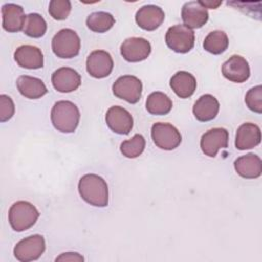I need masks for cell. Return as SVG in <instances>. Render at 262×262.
I'll use <instances>...</instances> for the list:
<instances>
[{
	"instance_id": "6da1fadb",
	"label": "cell",
	"mask_w": 262,
	"mask_h": 262,
	"mask_svg": "<svg viewBox=\"0 0 262 262\" xmlns=\"http://www.w3.org/2000/svg\"><path fill=\"white\" fill-rule=\"evenodd\" d=\"M81 198L94 207H106L108 204V187L105 180L96 174H85L78 183Z\"/></svg>"
},
{
	"instance_id": "7a4b0ae2",
	"label": "cell",
	"mask_w": 262,
	"mask_h": 262,
	"mask_svg": "<svg viewBox=\"0 0 262 262\" xmlns=\"http://www.w3.org/2000/svg\"><path fill=\"white\" fill-rule=\"evenodd\" d=\"M53 127L62 133L74 132L80 121L78 106L69 100H59L54 103L50 114Z\"/></svg>"
},
{
	"instance_id": "3957f363",
	"label": "cell",
	"mask_w": 262,
	"mask_h": 262,
	"mask_svg": "<svg viewBox=\"0 0 262 262\" xmlns=\"http://www.w3.org/2000/svg\"><path fill=\"white\" fill-rule=\"evenodd\" d=\"M40 213L37 208L27 202L17 201L11 205L8 211V221L14 231L20 232L31 228L38 220Z\"/></svg>"
},
{
	"instance_id": "277c9868",
	"label": "cell",
	"mask_w": 262,
	"mask_h": 262,
	"mask_svg": "<svg viewBox=\"0 0 262 262\" xmlns=\"http://www.w3.org/2000/svg\"><path fill=\"white\" fill-rule=\"evenodd\" d=\"M51 48L57 57L73 58L79 54L81 40L74 30L62 29L52 38Z\"/></svg>"
},
{
	"instance_id": "5b68a950",
	"label": "cell",
	"mask_w": 262,
	"mask_h": 262,
	"mask_svg": "<svg viewBox=\"0 0 262 262\" xmlns=\"http://www.w3.org/2000/svg\"><path fill=\"white\" fill-rule=\"evenodd\" d=\"M165 40L171 50L186 53L194 46V32L184 25H174L168 29Z\"/></svg>"
},
{
	"instance_id": "8992f818",
	"label": "cell",
	"mask_w": 262,
	"mask_h": 262,
	"mask_svg": "<svg viewBox=\"0 0 262 262\" xmlns=\"http://www.w3.org/2000/svg\"><path fill=\"white\" fill-rule=\"evenodd\" d=\"M150 134L154 143L164 150L175 149L182 140L178 129L169 123H155L151 126Z\"/></svg>"
},
{
	"instance_id": "52a82bcc",
	"label": "cell",
	"mask_w": 262,
	"mask_h": 262,
	"mask_svg": "<svg viewBox=\"0 0 262 262\" xmlns=\"http://www.w3.org/2000/svg\"><path fill=\"white\" fill-rule=\"evenodd\" d=\"M46 248L45 239L40 234H34L20 239L13 249L14 257L20 262L38 260Z\"/></svg>"
},
{
	"instance_id": "ba28073f",
	"label": "cell",
	"mask_w": 262,
	"mask_h": 262,
	"mask_svg": "<svg viewBox=\"0 0 262 262\" xmlns=\"http://www.w3.org/2000/svg\"><path fill=\"white\" fill-rule=\"evenodd\" d=\"M112 90L118 98L124 99L129 103H136L141 97L142 83L135 76L124 75L115 81Z\"/></svg>"
},
{
	"instance_id": "9c48e42d",
	"label": "cell",
	"mask_w": 262,
	"mask_h": 262,
	"mask_svg": "<svg viewBox=\"0 0 262 262\" xmlns=\"http://www.w3.org/2000/svg\"><path fill=\"white\" fill-rule=\"evenodd\" d=\"M121 55L129 62H138L146 59L150 52V43L140 37H131L126 39L120 47Z\"/></svg>"
},
{
	"instance_id": "30bf717a",
	"label": "cell",
	"mask_w": 262,
	"mask_h": 262,
	"mask_svg": "<svg viewBox=\"0 0 262 262\" xmlns=\"http://www.w3.org/2000/svg\"><path fill=\"white\" fill-rule=\"evenodd\" d=\"M228 145V131L224 128H213L205 132L200 141L202 151L214 158L220 149L226 148Z\"/></svg>"
},
{
	"instance_id": "8fae6325",
	"label": "cell",
	"mask_w": 262,
	"mask_h": 262,
	"mask_svg": "<svg viewBox=\"0 0 262 262\" xmlns=\"http://www.w3.org/2000/svg\"><path fill=\"white\" fill-rule=\"evenodd\" d=\"M114 68V61L111 54L104 50L92 51L86 60V70L88 74L96 79L107 77Z\"/></svg>"
},
{
	"instance_id": "7c38bea8",
	"label": "cell",
	"mask_w": 262,
	"mask_h": 262,
	"mask_svg": "<svg viewBox=\"0 0 262 262\" xmlns=\"http://www.w3.org/2000/svg\"><path fill=\"white\" fill-rule=\"evenodd\" d=\"M105 122L108 128L121 135L129 134L133 127V118L131 114L124 107L114 105L111 106L105 114Z\"/></svg>"
},
{
	"instance_id": "4fadbf2b",
	"label": "cell",
	"mask_w": 262,
	"mask_h": 262,
	"mask_svg": "<svg viewBox=\"0 0 262 262\" xmlns=\"http://www.w3.org/2000/svg\"><path fill=\"white\" fill-rule=\"evenodd\" d=\"M223 76L234 83L246 82L250 77V67L246 58L241 55H232L221 68Z\"/></svg>"
},
{
	"instance_id": "5bb4252c",
	"label": "cell",
	"mask_w": 262,
	"mask_h": 262,
	"mask_svg": "<svg viewBox=\"0 0 262 262\" xmlns=\"http://www.w3.org/2000/svg\"><path fill=\"white\" fill-rule=\"evenodd\" d=\"M165 19L164 10L157 5L147 4L140 7L135 14V21L139 28L145 31H155Z\"/></svg>"
},
{
	"instance_id": "9a60e30c",
	"label": "cell",
	"mask_w": 262,
	"mask_h": 262,
	"mask_svg": "<svg viewBox=\"0 0 262 262\" xmlns=\"http://www.w3.org/2000/svg\"><path fill=\"white\" fill-rule=\"evenodd\" d=\"M51 82L55 90L69 93L79 88L81 85V76L74 69L62 67L53 72Z\"/></svg>"
},
{
	"instance_id": "2e32d148",
	"label": "cell",
	"mask_w": 262,
	"mask_h": 262,
	"mask_svg": "<svg viewBox=\"0 0 262 262\" xmlns=\"http://www.w3.org/2000/svg\"><path fill=\"white\" fill-rule=\"evenodd\" d=\"M181 18L187 28L200 29L208 21L209 13L200 1H188L182 6Z\"/></svg>"
},
{
	"instance_id": "e0dca14e",
	"label": "cell",
	"mask_w": 262,
	"mask_h": 262,
	"mask_svg": "<svg viewBox=\"0 0 262 262\" xmlns=\"http://www.w3.org/2000/svg\"><path fill=\"white\" fill-rule=\"evenodd\" d=\"M2 13V27L9 33H16L24 29L25 15L24 8L14 3H6L1 8Z\"/></svg>"
},
{
	"instance_id": "ac0fdd59",
	"label": "cell",
	"mask_w": 262,
	"mask_h": 262,
	"mask_svg": "<svg viewBox=\"0 0 262 262\" xmlns=\"http://www.w3.org/2000/svg\"><path fill=\"white\" fill-rule=\"evenodd\" d=\"M16 63L25 69L37 70L43 67V53L41 49L33 45H21L14 52Z\"/></svg>"
},
{
	"instance_id": "d6986e66",
	"label": "cell",
	"mask_w": 262,
	"mask_h": 262,
	"mask_svg": "<svg viewBox=\"0 0 262 262\" xmlns=\"http://www.w3.org/2000/svg\"><path fill=\"white\" fill-rule=\"evenodd\" d=\"M261 142V130L254 123L241 125L235 134V147L239 150L251 149Z\"/></svg>"
},
{
	"instance_id": "ffe728a7",
	"label": "cell",
	"mask_w": 262,
	"mask_h": 262,
	"mask_svg": "<svg viewBox=\"0 0 262 262\" xmlns=\"http://www.w3.org/2000/svg\"><path fill=\"white\" fill-rule=\"evenodd\" d=\"M234 169L236 173L246 179H255L261 176L262 173V161L259 156L255 154H247L237 158L234 163Z\"/></svg>"
},
{
	"instance_id": "44dd1931",
	"label": "cell",
	"mask_w": 262,
	"mask_h": 262,
	"mask_svg": "<svg viewBox=\"0 0 262 262\" xmlns=\"http://www.w3.org/2000/svg\"><path fill=\"white\" fill-rule=\"evenodd\" d=\"M219 101L211 94L202 95L193 104L192 113L200 122H208L216 118L219 112Z\"/></svg>"
},
{
	"instance_id": "7402d4cb",
	"label": "cell",
	"mask_w": 262,
	"mask_h": 262,
	"mask_svg": "<svg viewBox=\"0 0 262 262\" xmlns=\"http://www.w3.org/2000/svg\"><path fill=\"white\" fill-rule=\"evenodd\" d=\"M170 87L178 97L188 98L196 89V80L190 73L179 71L170 79Z\"/></svg>"
},
{
	"instance_id": "603a6c76",
	"label": "cell",
	"mask_w": 262,
	"mask_h": 262,
	"mask_svg": "<svg viewBox=\"0 0 262 262\" xmlns=\"http://www.w3.org/2000/svg\"><path fill=\"white\" fill-rule=\"evenodd\" d=\"M16 87L23 96L30 99L41 98L48 91L41 79L27 75H23L17 78Z\"/></svg>"
},
{
	"instance_id": "cb8c5ba5",
	"label": "cell",
	"mask_w": 262,
	"mask_h": 262,
	"mask_svg": "<svg viewBox=\"0 0 262 262\" xmlns=\"http://www.w3.org/2000/svg\"><path fill=\"white\" fill-rule=\"evenodd\" d=\"M173 103L167 94L161 91H156L147 96L145 107L151 115H167L172 110Z\"/></svg>"
},
{
	"instance_id": "d4e9b609",
	"label": "cell",
	"mask_w": 262,
	"mask_h": 262,
	"mask_svg": "<svg viewBox=\"0 0 262 262\" xmlns=\"http://www.w3.org/2000/svg\"><path fill=\"white\" fill-rule=\"evenodd\" d=\"M115 17L105 11H95L86 18V25L89 30L95 33H104L115 25Z\"/></svg>"
},
{
	"instance_id": "484cf974",
	"label": "cell",
	"mask_w": 262,
	"mask_h": 262,
	"mask_svg": "<svg viewBox=\"0 0 262 262\" xmlns=\"http://www.w3.org/2000/svg\"><path fill=\"white\" fill-rule=\"evenodd\" d=\"M229 44L228 37L225 32L223 31H213L207 35L204 40L203 47L206 51L212 54H221L223 53Z\"/></svg>"
},
{
	"instance_id": "4316f807",
	"label": "cell",
	"mask_w": 262,
	"mask_h": 262,
	"mask_svg": "<svg viewBox=\"0 0 262 262\" xmlns=\"http://www.w3.org/2000/svg\"><path fill=\"white\" fill-rule=\"evenodd\" d=\"M47 30V24L43 16L38 13H30L27 15L23 32L32 38H40L44 36Z\"/></svg>"
},
{
	"instance_id": "83f0119b",
	"label": "cell",
	"mask_w": 262,
	"mask_h": 262,
	"mask_svg": "<svg viewBox=\"0 0 262 262\" xmlns=\"http://www.w3.org/2000/svg\"><path fill=\"white\" fill-rule=\"evenodd\" d=\"M145 147V139L141 134H135L132 138L121 143L120 150L126 158L134 159L139 157Z\"/></svg>"
},
{
	"instance_id": "f1b7e54d",
	"label": "cell",
	"mask_w": 262,
	"mask_h": 262,
	"mask_svg": "<svg viewBox=\"0 0 262 262\" xmlns=\"http://www.w3.org/2000/svg\"><path fill=\"white\" fill-rule=\"evenodd\" d=\"M72 9V4L69 0H51L49 2L48 12L52 18L56 20L66 19Z\"/></svg>"
},
{
	"instance_id": "f546056e",
	"label": "cell",
	"mask_w": 262,
	"mask_h": 262,
	"mask_svg": "<svg viewBox=\"0 0 262 262\" xmlns=\"http://www.w3.org/2000/svg\"><path fill=\"white\" fill-rule=\"evenodd\" d=\"M245 102L251 111L257 114H261L262 113V86L258 85L251 88L245 96Z\"/></svg>"
},
{
	"instance_id": "4dcf8cb0",
	"label": "cell",
	"mask_w": 262,
	"mask_h": 262,
	"mask_svg": "<svg viewBox=\"0 0 262 262\" xmlns=\"http://www.w3.org/2000/svg\"><path fill=\"white\" fill-rule=\"evenodd\" d=\"M15 112L14 102L10 96L6 94L0 95V121L6 122L10 120Z\"/></svg>"
},
{
	"instance_id": "1f68e13d",
	"label": "cell",
	"mask_w": 262,
	"mask_h": 262,
	"mask_svg": "<svg viewBox=\"0 0 262 262\" xmlns=\"http://www.w3.org/2000/svg\"><path fill=\"white\" fill-rule=\"evenodd\" d=\"M84 258L79 253L75 252H67L60 254L58 257H56L55 261H83Z\"/></svg>"
},
{
	"instance_id": "d6a6232c",
	"label": "cell",
	"mask_w": 262,
	"mask_h": 262,
	"mask_svg": "<svg viewBox=\"0 0 262 262\" xmlns=\"http://www.w3.org/2000/svg\"><path fill=\"white\" fill-rule=\"evenodd\" d=\"M201 4L206 7V8H212V9H215L217 8L219 5H221V1H200Z\"/></svg>"
}]
</instances>
